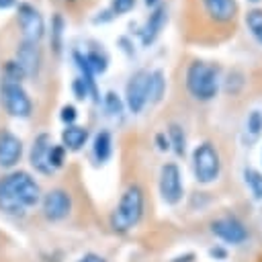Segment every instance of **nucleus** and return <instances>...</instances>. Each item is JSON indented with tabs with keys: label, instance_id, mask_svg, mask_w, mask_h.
Returning a JSON list of instances; mask_svg holds the SVG:
<instances>
[{
	"label": "nucleus",
	"instance_id": "1",
	"mask_svg": "<svg viewBox=\"0 0 262 262\" xmlns=\"http://www.w3.org/2000/svg\"><path fill=\"white\" fill-rule=\"evenodd\" d=\"M41 199L39 184L27 172H12L0 180V211L23 215Z\"/></svg>",
	"mask_w": 262,
	"mask_h": 262
},
{
	"label": "nucleus",
	"instance_id": "2",
	"mask_svg": "<svg viewBox=\"0 0 262 262\" xmlns=\"http://www.w3.org/2000/svg\"><path fill=\"white\" fill-rule=\"evenodd\" d=\"M223 78H221V66L205 59H192L184 70V86L186 92L199 100L209 102L213 100L221 90Z\"/></svg>",
	"mask_w": 262,
	"mask_h": 262
},
{
	"label": "nucleus",
	"instance_id": "3",
	"mask_svg": "<svg viewBox=\"0 0 262 262\" xmlns=\"http://www.w3.org/2000/svg\"><path fill=\"white\" fill-rule=\"evenodd\" d=\"M141 215H143V190L137 184H131L121 194L119 205L111 215V227L121 233L129 231L133 225L139 223Z\"/></svg>",
	"mask_w": 262,
	"mask_h": 262
},
{
	"label": "nucleus",
	"instance_id": "4",
	"mask_svg": "<svg viewBox=\"0 0 262 262\" xmlns=\"http://www.w3.org/2000/svg\"><path fill=\"white\" fill-rule=\"evenodd\" d=\"M190 166L199 184H213L221 174V156L213 141H201L190 154Z\"/></svg>",
	"mask_w": 262,
	"mask_h": 262
},
{
	"label": "nucleus",
	"instance_id": "5",
	"mask_svg": "<svg viewBox=\"0 0 262 262\" xmlns=\"http://www.w3.org/2000/svg\"><path fill=\"white\" fill-rule=\"evenodd\" d=\"M125 106L139 115L149 104V70H137L125 84Z\"/></svg>",
	"mask_w": 262,
	"mask_h": 262
},
{
	"label": "nucleus",
	"instance_id": "6",
	"mask_svg": "<svg viewBox=\"0 0 262 262\" xmlns=\"http://www.w3.org/2000/svg\"><path fill=\"white\" fill-rule=\"evenodd\" d=\"M0 100L8 115L18 117V119H29L33 113V102L27 94V90L18 82H8L4 80L0 86Z\"/></svg>",
	"mask_w": 262,
	"mask_h": 262
},
{
	"label": "nucleus",
	"instance_id": "7",
	"mask_svg": "<svg viewBox=\"0 0 262 262\" xmlns=\"http://www.w3.org/2000/svg\"><path fill=\"white\" fill-rule=\"evenodd\" d=\"M160 196L166 205H178L184 196V182H182V172L178 164L168 162L160 168V180H158Z\"/></svg>",
	"mask_w": 262,
	"mask_h": 262
},
{
	"label": "nucleus",
	"instance_id": "8",
	"mask_svg": "<svg viewBox=\"0 0 262 262\" xmlns=\"http://www.w3.org/2000/svg\"><path fill=\"white\" fill-rule=\"evenodd\" d=\"M16 20L18 27L23 31V41L29 43H39L45 35V20L41 16V12L29 4V2H20L16 6Z\"/></svg>",
	"mask_w": 262,
	"mask_h": 262
},
{
	"label": "nucleus",
	"instance_id": "9",
	"mask_svg": "<svg viewBox=\"0 0 262 262\" xmlns=\"http://www.w3.org/2000/svg\"><path fill=\"white\" fill-rule=\"evenodd\" d=\"M168 25V6L166 4H160L156 8L149 10V16L145 18V23L139 27L137 35H139V43L143 47H149L156 43V39L162 35V31L166 29Z\"/></svg>",
	"mask_w": 262,
	"mask_h": 262
},
{
	"label": "nucleus",
	"instance_id": "10",
	"mask_svg": "<svg viewBox=\"0 0 262 262\" xmlns=\"http://www.w3.org/2000/svg\"><path fill=\"white\" fill-rule=\"evenodd\" d=\"M211 231L213 235H217L221 242L225 244H231V246H237V244H244L248 239V229L246 225L235 219V217H221V219H215L211 223Z\"/></svg>",
	"mask_w": 262,
	"mask_h": 262
},
{
	"label": "nucleus",
	"instance_id": "11",
	"mask_svg": "<svg viewBox=\"0 0 262 262\" xmlns=\"http://www.w3.org/2000/svg\"><path fill=\"white\" fill-rule=\"evenodd\" d=\"M205 16L215 25H229L239 12L237 0H199Z\"/></svg>",
	"mask_w": 262,
	"mask_h": 262
},
{
	"label": "nucleus",
	"instance_id": "12",
	"mask_svg": "<svg viewBox=\"0 0 262 262\" xmlns=\"http://www.w3.org/2000/svg\"><path fill=\"white\" fill-rule=\"evenodd\" d=\"M43 215L49 221H61L72 211V199L63 188H53L43 196Z\"/></svg>",
	"mask_w": 262,
	"mask_h": 262
},
{
	"label": "nucleus",
	"instance_id": "13",
	"mask_svg": "<svg viewBox=\"0 0 262 262\" xmlns=\"http://www.w3.org/2000/svg\"><path fill=\"white\" fill-rule=\"evenodd\" d=\"M23 156V141L8 129L0 131V168H12Z\"/></svg>",
	"mask_w": 262,
	"mask_h": 262
},
{
	"label": "nucleus",
	"instance_id": "14",
	"mask_svg": "<svg viewBox=\"0 0 262 262\" xmlns=\"http://www.w3.org/2000/svg\"><path fill=\"white\" fill-rule=\"evenodd\" d=\"M51 145H53V141H51L49 133H41L33 141L29 160H31V166L41 174H51L53 172L51 166H49V149H51Z\"/></svg>",
	"mask_w": 262,
	"mask_h": 262
},
{
	"label": "nucleus",
	"instance_id": "15",
	"mask_svg": "<svg viewBox=\"0 0 262 262\" xmlns=\"http://www.w3.org/2000/svg\"><path fill=\"white\" fill-rule=\"evenodd\" d=\"M25 76H37L39 68H41V51L37 47V43H29V41H20L16 47V59H14Z\"/></svg>",
	"mask_w": 262,
	"mask_h": 262
},
{
	"label": "nucleus",
	"instance_id": "16",
	"mask_svg": "<svg viewBox=\"0 0 262 262\" xmlns=\"http://www.w3.org/2000/svg\"><path fill=\"white\" fill-rule=\"evenodd\" d=\"M262 137V111L260 108H252L242 123V131H239V139L244 145H254L256 141H260Z\"/></svg>",
	"mask_w": 262,
	"mask_h": 262
},
{
	"label": "nucleus",
	"instance_id": "17",
	"mask_svg": "<svg viewBox=\"0 0 262 262\" xmlns=\"http://www.w3.org/2000/svg\"><path fill=\"white\" fill-rule=\"evenodd\" d=\"M72 59H74V63H76V68L80 70V76L78 78H82V82L86 84V88H88V92H90V98L94 100V102H100V94H98V86H96V76H94V72L90 70V66H88V61H86V55H84V51H80V49H74L72 51Z\"/></svg>",
	"mask_w": 262,
	"mask_h": 262
},
{
	"label": "nucleus",
	"instance_id": "18",
	"mask_svg": "<svg viewBox=\"0 0 262 262\" xmlns=\"http://www.w3.org/2000/svg\"><path fill=\"white\" fill-rule=\"evenodd\" d=\"M90 133L86 127H80V125H68L63 131H61V145L70 151H78L86 145Z\"/></svg>",
	"mask_w": 262,
	"mask_h": 262
},
{
	"label": "nucleus",
	"instance_id": "19",
	"mask_svg": "<svg viewBox=\"0 0 262 262\" xmlns=\"http://www.w3.org/2000/svg\"><path fill=\"white\" fill-rule=\"evenodd\" d=\"M92 154H94L96 162H100V164H104L113 156V135H111V131L100 129L94 135V139H92Z\"/></svg>",
	"mask_w": 262,
	"mask_h": 262
},
{
	"label": "nucleus",
	"instance_id": "20",
	"mask_svg": "<svg viewBox=\"0 0 262 262\" xmlns=\"http://www.w3.org/2000/svg\"><path fill=\"white\" fill-rule=\"evenodd\" d=\"M166 74L162 68L149 72V104H158L166 94Z\"/></svg>",
	"mask_w": 262,
	"mask_h": 262
},
{
	"label": "nucleus",
	"instance_id": "21",
	"mask_svg": "<svg viewBox=\"0 0 262 262\" xmlns=\"http://www.w3.org/2000/svg\"><path fill=\"white\" fill-rule=\"evenodd\" d=\"M244 23H246V29H248L250 37L262 47V8L260 6L250 8L244 14Z\"/></svg>",
	"mask_w": 262,
	"mask_h": 262
},
{
	"label": "nucleus",
	"instance_id": "22",
	"mask_svg": "<svg viewBox=\"0 0 262 262\" xmlns=\"http://www.w3.org/2000/svg\"><path fill=\"white\" fill-rule=\"evenodd\" d=\"M242 178H244V184L248 188V192L252 194L254 201H262V172L248 166L242 170Z\"/></svg>",
	"mask_w": 262,
	"mask_h": 262
},
{
	"label": "nucleus",
	"instance_id": "23",
	"mask_svg": "<svg viewBox=\"0 0 262 262\" xmlns=\"http://www.w3.org/2000/svg\"><path fill=\"white\" fill-rule=\"evenodd\" d=\"M166 137H168V141H170V149H174L176 156H184V154H186V133H184L182 125L170 123Z\"/></svg>",
	"mask_w": 262,
	"mask_h": 262
},
{
	"label": "nucleus",
	"instance_id": "24",
	"mask_svg": "<svg viewBox=\"0 0 262 262\" xmlns=\"http://www.w3.org/2000/svg\"><path fill=\"white\" fill-rule=\"evenodd\" d=\"M84 55H86V61H88L90 70L94 72V76L104 74L108 70V55H106V51H102V49H88V51H84Z\"/></svg>",
	"mask_w": 262,
	"mask_h": 262
},
{
	"label": "nucleus",
	"instance_id": "25",
	"mask_svg": "<svg viewBox=\"0 0 262 262\" xmlns=\"http://www.w3.org/2000/svg\"><path fill=\"white\" fill-rule=\"evenodd\" d=\"M63 31H66V20L57 12L51 18V49L55 53H61V47H63Z\"/></svg>",
	"mask_w": 262,
	"mask_h": 262
},
{
	"label": "nucleus",
	"instance_id": "26",
	"mask_svg": "<svg viewBox=\"0 0 262 262\" xmlns=\"http://www.w3.org/2000/svg\"><path fill=\"white\" fill-rule=\"evenodd\" d=\"M102 104H104V111H106L111 117H121V115H123L125 102H123V98H121L115 90H108V92L102 96Z\"/></svg>",
	"mask_w": 262,
	"mask_h": 262
},
{
	"label": "nucleus",
	"instance_id": "27",
	"mask_svg": "<svg viewBox=\"0 0 262 262\" xmlns=\"http://www.w3.org/2000/svg\"><path fill=\"white\" fill-rule=\"evenodd\" d=\"M63 162H66V147L59 143V145H51V149H49V166H51V170L55 172L57 168H61L63 166Z\"/></svg>",
	"mask_w": 262,
	"mask_h": 262
},
{
	"label": "nucleus",
	"instance_id": "28",
	"mask_svg": "<svg viewBox=\"0 0 262 262\" xmlns=\"http://www.w3.org/2000/svg\"><path fill=\"white\" fill-rule=\"evenodd\" d=\"M135 2L137 0H111L108 12L113 16H123V14H127V12H131L135 8Z\"/></svg>",
	"mask_w": 262,
	"mask_h": 262
},
{
	"label": "nucleus",
	"instance_id": "29",
	"mask_svg": "<svg viewBox=\"0 0 262 262\" xmlns=\"http://www.w3.org/2000/svg\"><path fill=\"white\" fill-rule=\"evenodd\" d=\"M4 74H6V80L8 82H18V84L25 78V72H23V68L16 61H6L4 63Z\"/></svg>",
	"mask_w": 262,
	"mask_h": 262
},
{
	"label": "nucleus",
	"instance_id": "30",
	"mask_svg": "<svg viewBox=\"0 0 262 262\" xmlns=\"http://www.w3.org/2000/svg\"><path fill=\"white\" fill-rule=\"evenodd\" d=\"M59 119L66 123V127H68V125H74V121L78 119V111H76V106H72V104H63V106H61V113H59Z\"/></svg>",
	"mask_w": 262,
	"mask_h": 262
},
{
	"label": "nucleus",
	"instance_id": "31",
	"mask_svg": "<svg viewBox=\"0 0 262 262\" xmlns=\"http://www.w3.org/2000/svg\"><path fill=\"white\" fill-rule=\"evenodd\" d=\"M72 90H74V94H76V98H78V100H84V98H88V96H90V92H88L86 84L82 82V78H76V80L72 82Z\"/></svg>",
	"mask_w": 262,
	"mask_h": 262
},
{
	"label": "nucleus",
	"instance_id": "32",
	"mask_svg": "<svg viewBox=\"0 0 262 262\" xmlns=\"http://www.w3.org/2000/svg\"><path fill=\"white\" fill-rule=\"evenodd\" d=\"M156 145H158L160 151H168V149H170V141H168L166 133H158V135H156Z\"/></svg>",
	"mask_w": 262,
	"mask_h": 262
},
{
	"label": "nucleus",
	"instance_id": "33",
	"mask_svg": "<svg viewBox=\"0 0 262 262\" xmlns=\"http://www.w3.org/2000/svg\"><path fill=\"white\" fill-rule=\"evenodd\" d=\"M119 45H123L121 49H123V51H125L127 55H135V49H133V43H131V41H129L127 37H121V39H119Z\"/></svg>",
	"mask_w": 262,
	"mask_h": 262
},
{
	"label": "nucleus",
	"instance_id": "34",
	"mask_svg": "<svg viewBox=\"0 0 262 262\" xmlns=\"http://www.w3.org/2000/svg\"><path fill=\"white\" fill-rule=\"evenodd\" d=\"M78 262H106L102 256H98V254H84Z\"/></svg>",
	"mask_w": 262,
	"mask_h": 262
},
{
	"label": "nucleus",
	"instance_id": "35",
	"mask_svg": "<svg viewBox=\"0 0 262 262\" xmlns=\"http://www.w3.org/2000/svg\"><path fill=\"white\" fill-rule=\"evenodd\" d=\"M143 4H145V6L149 8V10H151V8H156V6H160L162 2H160V0H143Z\"/></svg>",
	"mask_w": 262,
	"mask_h": 262
},
{
	"label": "nucleus",
	"instance_id": "36",
	"mask_svg": "<svg viewBox=\"0 0 262 262\" xmlns=\"http://www.w3.org/2000/svg\"><path fill=\"white\" fill-rule=\"evenodd\" d=\"M14 4H16V0H0V8H10Z\"/></svg>",
	"mask_w": 262,
	"mask_h": 262
},
{
	"label": "nucleus",
	"instance_id": "37",
	"mask_svg": "<svg viewBox=\"0 0 262 262\" xmlns=\"http://www.w3.org/2000/svg\"><path fill=\"white\" fill-rule=\"evenodd\" d=\"M246 2H250V4H260L262 0H246Z\"/></svg>",
	"mask_w": 262,
	"mask_h": 262
}]
</instances>
